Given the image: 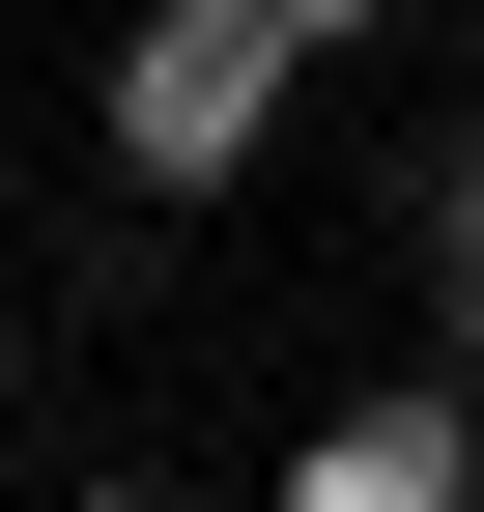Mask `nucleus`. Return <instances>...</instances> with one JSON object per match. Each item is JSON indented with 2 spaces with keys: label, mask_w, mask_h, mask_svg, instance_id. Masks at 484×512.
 Masks as SVG:
<instances>
[{
  "label": "nucleus",
  "mask_w": 484,
  "mask_h": 512,
  "mask_svg": "<svg viewBox=\"0 0 484 512\" xmlns=\"http://www.w3.org/2000/svg\"><path fill=\"white\" fill-rule=\"evenodd\" d=\"M285 0H143V29H114V171H143V200H200V171H257V114H285Z\"/></svg>",
  "instance_id": "f257e3e1"
},
{
  "label": "nucleus",
  "mask_w": 484,
  "mask_h": 512,
  "mask_svg": "<svg viewBox=\"0 0 484 512\" xmlns=\"http://www.w3.org/2000/svg\"><path fill=\"white\" fill-rule=\"evenodd\" d=\"M285 512H484V427L456 399H342L314 456H285Z\"/></svg>",
  "instance_id": "f03ea898"
},
{
  "label": "nucleus",
  "mask_w": 484,
  "mask_h": 512,
  "mask_svg": "<svg viewBox=\"0 0 484 512\" xmlns=\"http://www.w3.org/2000/svg\"><path fill=\"white\" fill-rule=\"evenodd\" d=\"M428 256H456V313H484V143H456V200H428Z\"/></svg>",
  "instance_id": "7ed1b4c3"
},
{
  "label": "nucleus",
  "mask_w": 484,
  "mask_h": 512,
  "mask_svg": "<svg viewBox=\"0 0 484 512\" xmlns=\"http://www.w3.org/2000/svg\"><path fill=\"white\" fill-rule=\"evenodd\" d=\"M285 29H371V0H285Z\"/></svg>",
  "instance_id": "20e7f679"
}]
</instances>
